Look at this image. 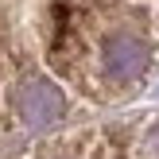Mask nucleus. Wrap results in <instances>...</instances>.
I'll return each mask as SVG.
<instances>
[{"instance_id": "1", "label": "nucleus", "mask_w": 159, "mask_h": 159, "mask_svg": "<svg viewBox=\"0 0 159 159\" xmlns=\"http://www.w3.org/2000/svg\"><path fill=\"white\" fill-rule=\"evenodd\" d=\"M0 159H159V113H116L4 148Z\"/></svg>"}]
</instances>
